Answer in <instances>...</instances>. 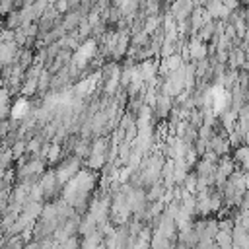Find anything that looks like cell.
<instances>
[{
  "label": "cell",
  "instance_id": "6",
  "mask_svg": "<svg viewBox=\"0 0 249 249\" xmlns=\"http://www.w3.org/2000/svg\"><path fill=\"white\" fill-rule=\"evenodd\" d=\"M189 54H191L195 60H202L204 54H206V47L202 45V41H193L191 47H189Z\"/></svg>",
  "mask_w": 249,
  "mask_h": 249
},
{
  "label": "cell",
  "instance_id": "8",
  "mask_svg": "<svg viewBox=\"0 0 249 249\" xmlns=\"http://www.w3.org/2000/svg\"><path fill=\"white\" fill-rule=\"evenodd\" d=\"M8 99H10L8 89H0V119H4V117L10 113V103H8Z\"/></svg>",
  "mask_w": 249,
  "mask_h": 249
},
{
  "label": "cell",
  "instance_id": "7",
  "mask_svg": "<svg viewBox=\"0 0 249 249\" xmlns=\"http://www.w3.org/2000/svg\"><path fill=\"white\" fill-rule=\"evenodd\" d=\"M0 249H23V239H21V235L18 233V235L8 237L6 241L0 243Z\"/></svg>",
  "mask_w": 249,
  "mask_h": 249
},
{
  "label": "cell",
  "instance_id": "3",
  "mask_svg": "<svg viewBox=\"0 0 249 249\" xmlns=\"http://www.w3.org/2000/svg\"><path fill=\"white\" fill-rule=\"evenodd\" d=\"M101 239H103V235L97 230H93V231L86 233V237L82 241V247L84 249H101Z\"/></svg>",
  "mask_w": 249,
  "mask_h": 249
},
{
  "label": "cell",
  "instance_id": "12",
  "mask_svg": "<svg viewBox=\"0 0 249 249\" xmlns=\"http://www.w3.org/2000/svg\"><path fill=\"white\" fill-rule=\"evenodd\" d=\"M161 191H163L161 187H154V189L150 191V198H158V196L161 195Z\"/></svg>",
  "mask_w": 249,
  "mask_h": 249
},
{
  "label": "cell",
  "instance_id": "4",
  "mask_svg": "<svg viewBox=\"0 0 249 249\" xmlns=\"http://www.w3.org/2000/svg\"><path fill=\"white\" fill-rule=\"evenodd\" d=\"M16 43H0V64L4 62H10L14 58V53H16Z\"/></svg>",
  "mask_w": 249,
  "mask_h": 249
},
{
  "label": "cell",
  "instance_id": "10",
  "mask_svg": "<svg viewBox=\"0 0 249 249\" xmlns=\"http://www.w3.org/2000/svg\"><path fill=\"white\" fill-rule=\"evenodd\" d=\"M8 25H10V27L21 25V12H12L10 18H8Z\"/></svg>",
  "mask_w": 249,
  "mask_h": 249
},
{
  "label": "cell",
  "instance_id": "2",
  "mask_svg": "<svg viewBox=\"0 0 249 249\" xmlns=\"http://www.w3.org/2000/svg\"><path fill=\"white\" fill-rule=\"evenodd\" d=\"M29 109H31L29 101L21 97V99H18V101L10 107V115H12V119H23V117L29 113Z\"/></svg>",
  "mask_w": 249,
  "mask_h": 249
},
{
  "label": "cell",
  "instance_id": "9",
  "mask_svg": "<svg viewBox=\"0 0 249 249\" xmlns=\"http://www.w3.org/2000/svg\"><path fill=\"white\" fill-rule=\"evenodd\" d=\"M233 161H241V165L245 167V163H247V148H245V146H239V148L235 150Z\"/></svg>",
  "mask_w": 249,
  "mask_h": 249
},
{
  "label": "cell",
  "instance_id": "5",
  "mask_svg": "<svg viewBox=\"0 0 249 249\" xmlns=\"http://www.w3.org/2000/svg\"><path fill=\"white\" fill-rule=\"evenodd\" d=\"M181 56L179 54H167L165 56V60H163V64H161V68L165 70V72H175L179 66H181Z\"/></svg>",
  "mask_w": 249,
  "mask_h": 249
},
{
  "label": "cell",
  "instance_id": "11",
  "mask_svg": "<svg viewBox=\"0 0 249 249\" xmlns=\"http://www.w3.org/2000/svg\"><path fill=\"white\" fill-rule=\"evenodd\" d=\"M78 21H80V16H78V14H70V18H68V19H66V23H64V29L74 27Z\"/></svg>",
  "mask_w": 249,
  "mask_h": 249
},
{
  "label": "cell",
  "instance_id": "13",
  "mask_svg": "<svg viewBox=\"0 0 249 249\" xmlns=\"http://www.w3.org/2000/svg\"><path fill=\"white\" fill-rule=\"evenodd\" d=\"M222 4H224V8L231 10V8H235V6H237V0H224Z\"/></svg>",
  "mask_w": 249,
  "mask_h": 249
},
{
  "label": "cell",
  "instance_id": "1",
  "mask_svg": "<svg viewBox=\"0 0 249 249\" xmlns=\"http://www.w3.org/2000/svg\"><path fill=\"white\" fill-rule=\"evenodd\" d=\"M93 53H95V41H86V43L78 49V53H76V56H74V62L78 64V68H82V66L93 56Z\"/></svg>",
  "mask_w": 249,
  "mask_h": 249
}]
</instances>
